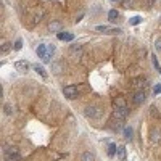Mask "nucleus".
Masks as SVG:
<instances>
[{
  "label": "nucleus",
  "mask_w": 161,
  "mask_h": 161,
  "mask_svg": "<svg viewBox=\"0 0 161 161\" xmlns=\"http://www.w3.org/2000/svg\"><path fill=\"white\" fill-rule=\"evenodd\" d=\"M5 113H6V114H11V107H10V105H5Z\"/></svg>",
  "instance_id": "obj_26"
},
{
  "label": "nucleus",
  "mask_w": 161,
  "mask_h": 161,
  "mask_svg": "<svg viewBox=\"0 0 161 161\" xmlns=\"http://www.w3.org/2000/svg\"><path fill=\"white\" fill-rule=\"evenodd\" d=\"M143 102H145V92H143V90L135 92V94H134V103L140 105V103H143Z\"/></svg>",
  "instance_id": "obj_8"
},
{
  "label": "nucleus",
  "mask_w": 161,
  "mask_h": 161,
  "mask_svg": "<svg viewBox=\"0 0 161 161\" xmlns=\"http://www.w3.org/2000/svg\"><path fill=\"white\" fill-rule=\"evenodd\" d=\"M10 45H11V44L5 42V44H3V47H2V52H3V53H6V52H8L10 49H11V47H10Z\"/></svg>",
  "instance_id": "obj_22"
},
{
  "label": "nucleus",
  "mask_w": 161,
  "mask_h": 161,
  "mask_svg": "<svg viewBox=\"0 0 161 161\" xmlns=\"http://www.w3.org/2000/svg\"><path fill=\"white\" fill-rule=\"evenodd\" d=\"M95 31H98V32H105V34H119L122 32L119 27H108V26H97L95 27Z\"/></svg>",
  "instance_id": "obj_5"
},
{
  "label": "nucleus",
  "mask_w": 161,
  "mask_h": 161,
  "mask_svg": "<svg viewBox=\"0 0 161 161\" xmlns=\"http://www.w3.org/2000/svg\"><path fill=\"white\" fill-rule=\"evenodd\" d=\"M37 55H39V58L44 61V63H50L52 61V55L49 53V49H47V45L45 44H40L39 47H37Z\"/></svg>",
  "instance_id": "obj_2"
},
{
  "label": "nucleus",
  "mask_w": 161,
  "mask_h": 161,
  "mask_svg": "<svg viewBox=\"0 0 161 161\" xmlns=\"http://www.w3.org/2000/svg\"><path fill=\"white\" fill-rule=\"evenodd\" d=\"M140 21H142V18H140V16H134V18H131V21H129V23H131L132 26H135V24H139Z\"/></svg>",
  "instance_id": "obj_19"
},
{
  "label": "nucleus",
  "mask_w": 161,
  "mask_h": 161,
  "mask_svg": "<svg viewBox=\"0 0 161 161\" xmlns=\"http://www.w3.org/2000/svg\"><path fill=\"white\" fill-rule=\"evenodd\" d=\"M13 49H15V50H21V49H23V40H21V39L16 40V42H15V47H13Z\"/></svg>",
  "instance_id": "obj_20"
},
{
  "label": "nucleus",
  "mask_w": 161,
  "mask_h": 161,
  "mask_svg": "<svg viewBox=\"0 0 161 161\" xmlns=\"http://www.w3.org/2000/svg\"><path fill=\"white\" fill-rule=\"evenodd\" d=\"M15 68L19 71V73H26V71L29 69V64H27V61H24V60H19V61L15 63Z\"/></svg>",
  "instance_id": "obj_7"
},
{
  "label": "nucleus",
  "mask_w": 161,
  "mask_h": 161,
  "mask_svg": "<svg viewBox=\"0 0 161 161\" xmlns=\"http://www.w3.org/2000/svg\"><path fill=\"white\" fill-rule=\"evenodd\" d=\"M3 153H5V161H19V158H21L16 147H5Z\"/></svg>",
  "instance_id": "obj_1"
},
{
  "label": "nucleus",
  "mask_w": 161,
  "mask_h": 161,
  "mask_svg": "<svg viewBox=\"0 0 161 161\" xmlns=\"http://www.w3.org/2000/svg\"><path fill=\"white\" fill-rule=\"evenodd\" d=\"M127 113H129V109L126 107H116L113 114H114V118L118 119V121H124V119L127 118Z\"/></svg>",
  "instance_id": "obj_3"
},
{
  "label": "nucleus",
  "mask_w": 161,
  "mask_h": 161,
  "mask_svg": "<svg viewBox=\"0 0 161 161\" xmlns=\"http://www.w3.org/2000/svg\"><path fill=\"white\" fill-rule=\"evenodd\" d=\"M116 152H118V147H116L114 143H111V145L108 147V155H109V156H113Z\"/></svg>",
  "instance_id": "obj_17"
},
{
  "label": "nucleus",
  "mask_w": 161,
  "mask_h": 161,
  "mask_svg": "<svg viewBox=\"0 0 161 161\" xmlns=\"http://www.w3.org/2000/svg\"><path fill=\"white\" fill-rule=\"evenodd\" d=\"M118 16H119L118 10H109V13H108V19H109L111 23H114L116 19H118Z\"/></svg>",
  "instance_id": "obj_10"
},
{
  "label": "nucleus",
  "mask_w": 161,
  "mask_h": 161,
  "mask_svg": "<svg viewBox=\"0 0 161 161\" xmlns=\"http://www.w3.org/2000/svg\"><path fill=\"white\" fill-rule=\"evenodd\" d=\"M58 39L64 40V42H71V40L74 39V34H71V32H58Z\"/></svg>",
  "instance_id": "obj_9"
},
{
  "label": "nucleus",
  "mask_w": 161,
  "mask_h": 161,
  "mask_svg": "<svg viewBox=\"0 0 161 161\" xmlns=\"http://www.w3.org/2000/svg\"><path fill=\"white\" fill-rule=\"evenodd\" d=\"M116 105H118V107H124V102H122L121 98H118V100H116Z\"/></svg>",
  "instance_id": "obj_27"
},
{
  "label": "nucleus",
  "mask_w": 161,
  "mask_h": 161,
  "mask_svg": "<svg viewBox=\"0 0 161 161\" xmlns=\"http://www.w3.org/2000/svg\"><path fill=\"white\" fill-rule=\"evenodd\" d=\"M153 94H161V84H156L153 87Z\"/></svg>",
  "instance_id": "obj_24"
},
{
  "label": "nucleus",
  "mask_w": 161,
  "mask_h": 161,
  "mask_svg": "<svg viewBox=\"0 0 161 161\" xmlns=\"http://www.w3.org/2000/svg\"><path fill=\"white\" fill-rule=\"evenodd\" d=\"M81 160L82 161H94L95 156H94V153H90V152H84L82 156H81Z\"/></svg>",
  "instance_id": "obj_11"
},
{
  "label": "nucleus",
  "mask_w": 161,
  "mask_h": 161,
  "mask_svg": "<svg viewBox=\"0 0 161 161\" xmlns=\"http://www.w3.org/2000/svg\"><path fill=\"white\" fill-rule=\"evenodd\" d=\"M34 71L37 74H40L42 77H47V73H45V68L44 66H39V64H34Z\"/></svg>",
  "instance_id": "obj_12"
},
{
  "label": "nucleus",
  "mask_w": 161,
  "mask_h": 161,
  "mask_svg": "<svg viewBox=\"0 0 161 161\" xmlns=\"http://www.w3.org/2000/svg\"><path fill=\"white\" fill-rule=\"evenodd\" d=\"M155 50H156V52H161V39H158L155 42Z\"/></svg>",
  "instance_id": "obj_23"
},
{
  "label": "nucleus",
  "mask_w": 161,
  "mask_h": 161,
  "mask_svg": "<svg viewBox=\"0 0 161 161\" xmlns=\"http://www.w3.org/2000/svg\"><path fill=\"white\" fill-rule=\"evenodd\" d=\"M152 140L153 142H160L161 140V131H158V129H156V131H152Z\"/></svg>",
  "instance_id": "obj_14"
},
{
  "label": "nucleus",
  "mask_w": 161,
  "mask_h": 161,
  "mask_svg": "<svg viewBox=\"0 0 161 161\" xmlns=\"http://www.w3.org/2000/svg\"><path fill=\"white\" fill-rule=\"evenodd\" d=\"M109 2H113V3H121L122 0H109Z\"/></svg>",
  "instance_id": "obj_28"
},
{
  "label": "nucleus",
  "mask_w": 161,
  "mask_h": 161,
  "mask_svg": "<svg viewBox=\"0 0 161 161\" xmlns=\"http://www.w3.org/2000/svg\"><path fill=\"white\" fill-rule=\"evenodd\" d=\"M84 113H85V116H87V118H98L100 109H98L97 107H87Z\"/></svg>",
  "instance_id": "obj_6"
},
{
  "label": "nucleus",
  "mask_w": 161,
  "mask_h": 161,
  "mask_svg": "<svg viewBox=\"0 0 161 161\" xmlns=\"http://www.w3.org/2000/svg\"><path fill=\"white\" fill-rule=\"evenodd\" d=\"M47 49H49V53H50V55H53V53H55V45H53V44L47 45Z\"/></svg>",
  "instance_id": "obj_25"
},
{
  "label": "nucleus",
  "mask_w": 161,
  "mask_h": 161,
  "mask_svg": "<svg viewBox=\"0 0 161 161\" xmlns=\"http://www.w3.org/2000/svg\"><path fill=\"white\" fill-rule=\"evenodd\" d=\"M81 52H82V47H81V45H73V47H71V53L81 55Z\"/></svg>",
  "instance_id": "obj_18"
},
{
  "label": "nucleus",
  "mask_w": 161,
  "mask_h": 161,
  "mask_svg": "<svg viewBox=\"0 0 161 161\" xmlns=\"http://www.w3.org/2000/svg\"><path fill=\"white\" fill-rule=\"evenodd\" d=\"M118 155H119V158H124V155H126L124 147H119V148H118Z\"/></svg>",
  "instance_id": "obj_21"
},
{
  "label": "nucleus",
  "mask_w": 161,
  "mask_h": 161,
  "mask_svg": "<svg viewBox=\"0 0 161 161\" xmlns=\"http://www.w3.org/2000/svg\"><path fill=\"white\" fill-rule=\"evenodd\" d=\"M63 94L66 98H69V100H74V98L77 97V89L74 87V85H68V87L63 89Z\"/></svg>",
  "instance_id": "obj_4"
},
{
  "label": "nucleus",
  "mask_w": 161,
  "mask_h": 161,
  "mask_svg": "<svg viewBox=\"0 0 161 161\" xmlns=\"http://www.w3.org/2000/svg\"><path fill=\"white\" fill-rule=\"evenodd\" d=\"M132 134H134L132 127H124V137H126V139L131 140V139H132Z\"/></svg>",
  "instance_id": "obj_15"
},
{
  "label": "nucleus",
  "mask_w": 161,
  "mask_h": 161,
  "mask_svg": "<svg viewBox=\"0 0 161 161\" xmlns=\"http://www.w3.org/2000/svg\"><path fill=\"white\" fill-rule=\"evenodd\" d=\"M49 29L52 31V32H61V24L60 23H50Z\"/></svg>",
  "instance_id": "obj_13"
},
{
  "label": "nucleus",
  "mask_w": 161,
  "mask_h": 161,
  "mask_svg": "<svg viewBox=\"0 0 161 161\" xmlns=\"http://www.w3.org/2000/svg\"><path fill=\"white\" fill-rule=\"evenodd\" d=\"M52 71L55 74H60L61 73V64L60 63H52Z\"/></svg>",
  "instance_id": "obj_16"
}]
</instances>
